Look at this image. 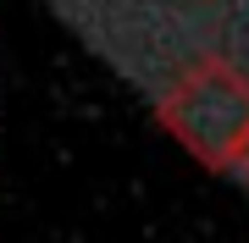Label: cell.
<instances>
[{"label":"cell","mask_w":249,"mask_h":243,"mask_svg":"<svg viewBox=\"0 0 249 243\" xmlns=\"http://www.w3.org/2000/svg\"><path fill=\"white\" fill-rule=\"evenodd\" d=\"M160 116L205 166H232L249 144V83L222 61H199L172 83Z\"/></svg>","instance_id":"6da1fadb"},{"label":"cell","mask_w":249,"mask_h":243,"mask_svg":"<svg viewBox=\"0 0 249 243\" xmlns=\"http://www.w3.org/2000/svg\"><path fill=\"white\" fill-rule=\"evenodd\" d=\"M238 166H244V171H249V144H244V149H238Z\"/></svg>","instance_id":"7a4b0ae2"}]
</instances>
